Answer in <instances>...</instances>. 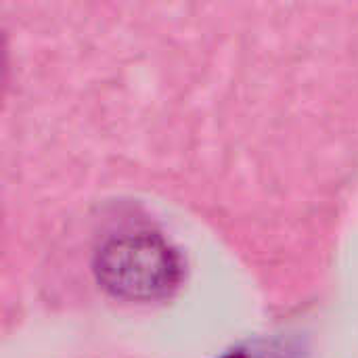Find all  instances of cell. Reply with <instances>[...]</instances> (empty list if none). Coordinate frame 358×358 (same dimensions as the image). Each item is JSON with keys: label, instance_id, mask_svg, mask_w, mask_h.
Returning <instances> with one entry per match:
<instances>
[{"label": "cell", "instance_id": "6da1fadb", "mask_svg": "<svg viewBox=\"0 0 358 358\" xmlns=\"http://www.w3.org/2000/svg\"><path fill=\"white\" fill-rule=\"evenodd\" d=\"M96 275L105 289L126 300H159L180 281L176 252L153 233L122 235L96 254Z\"/></svg>", "mask_w": 358, "mask_h": 358}, {"label": "cell", "instance_id": "7a4b0ae2", "mask_svg": "<svg viewBox=\"0 0 358 358\" xmlns=\"http://www.w3.org/2000/svg\"><path fill=\"white\" fill-rule=\"evenodd\" d=\"M222 358H248L243 352H229V355H224Z\"/></svg>", "mask_w": 358, "mask_h": 358}]
</instances>
